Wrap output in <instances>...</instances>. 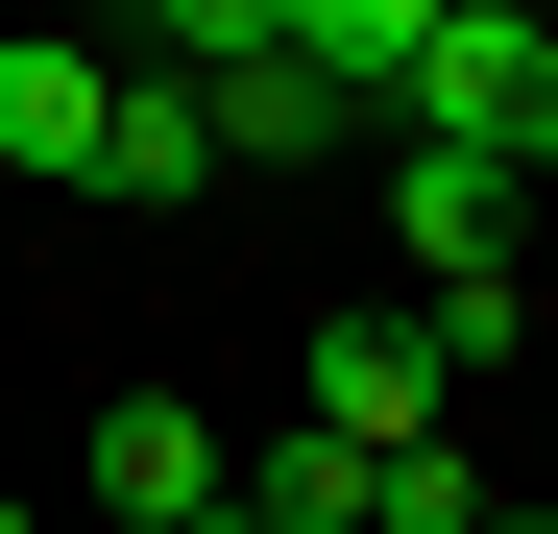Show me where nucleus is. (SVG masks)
Segmentation results:
<instances>
[{
	"mask_svg": "<svg viewBox=\"0 0 558 534\" xmlns=\"http://www.w3.org/2000/svg\"><path fill=\"white\" fill-rule=\"evenodd\" d=\"M98 98H122V49L25 25V49H0V170H49V195H73V170H98Z\"/></svg>",
	"mask_w": 558,
	"mask_h": 534,
	"instance_id": "nucleus-5",
	"label": "nucleus"
},
{
	"mask_svg": "<svg viewBox=\"0 0 558 534\" xmlns=\"http://www.w3.org/2000/svg\"><path fill=\"white\" fill-rule=\"evenodd\" d=\"M389 146H461V170H558V25L534 0H413V98H389Z\"/></svg>",
	"mask_w": 558,
	"mask_h": 534,
	"instance_id": "nucleus-1",
	"label": "nucleus"
},
{
	"mask_svg": "<svg viewBox=\"0 0 558 534\" xmlns=\"http://www.w3.org/2000/svg\"><path fill=\"white\" fill-rule=\"evenodd\" d=\"M364 534H486V462H461V437L437 462H364Z\"/></svg>",
	"mask_w": 558,
	"mask_h": 534,
	"instance_id": "nucleus-8",
	"label": "nucleus"
},
{
	"mask_svg": "<svg viewBox=\"0 0 558 534\" xmlns=\"http://www.w3.org/2000/svg\"><path fill=\"white\" fill-rule=\"evenodd\" d=\"M73 195H122V219H170V195H219V98L122 49V98H98V170H73Z\"/></svg>",
	"mask_w": 558,
	"mask_h": 534,
	"instance_id": "nucleus-4",
	"label": "nucleus"
},
{
	"mask_svg": "<svg viewBox=\"0 0 558 534\" xmlns=\"http://www.w3.org/2000/svg\"><path fill=\"white\" fill-rule=\"evenodd\" d=\"M292 413L340 437V462H437V340H413V292H364V316H316V365H292Z\"/></svg>",
	"mask_w": 558,
	"mask_h": 534,
	"instance_id": "nucleus-2",
	"label": "nucleus"
},
{
	"mask_svg": "<svg viewBox=\"0 0 558 534\" xmlns=\"http://www.w3.org/2000/svg\"><path fill=\"white\" fill-rule=\"evenodd\" d=\"M510 170H461V146H389V243H413V292H461V267H510Z\"/></svg>",
	"mask_w": 558,
	"mask_h": 534,
	"instance_id": "nucleus-6",
	"label": "nucleus"
},
{
	"mask_svg": "<svg viewBox=\"0 0 558 534\" xmlns=\"http://www.w3.org/2000/svg\"><path fill=\"white\" fill-rule=\"evenodd\" d=\"M73 462H98V534H243V437H219L195 389H122Z\"/></svg>",
	"mask_w": 558,
	"mask_h": 534,
	"instance_id": "nucleus-3",
	"label": "nucleus"
},
{
	"mask_svg": "<svg viewBox=\"0 0 558 534\" xmlns=\"http://www.w3.org/2000/svg\"><path fill=\"white\" fill-rule=\"evenodd\" d=\"M486 534H558V510H486Z\"/></svg>",
	"mask_w": 558,
	"mask_h": 534,
	"instance_id": "nucleus-9",
	"label": "nucleus"
},
{
	"mask_svg": "<svg viewBox=\"0 0 558 534\" xmlns=\"http://www.w3.org/2000/svg\"><path fill=\"white\" fill-rule=\"evenodd\" d=\"M0 534H25V486H0Z\"/></svg>",
	"mask_w": 558,
	"mask_h": 534,
	"instance_id": "nucleus-10",
	"label": "nucleus"
},
{
	"mask_svg": "<svg viewBox=\"0 0 558 534\" xmlns=\"http://www.w3.org/2000/svg\"><path fill=\"white\" fill-rule=\"evenodd\" d=\"M243 534H364V462H340L316 413H292V437H267V462H243Z\"/></svg>",
	"mask_w": 558,
	"mask_h": 534,
	"instance_id": "nucleus-7",
	"label": "nucleus"
}]
</instances>
